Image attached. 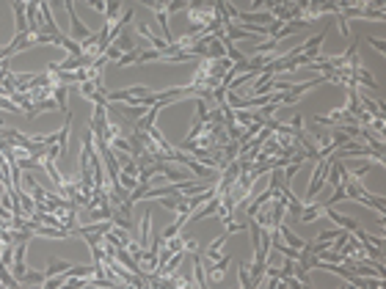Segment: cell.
I'll return each instance as SVG.
<instances>
[{
  "label": "cell",
  "instance_id": "cell-14",
  "mask_svg": "<svg viewBox=\"0 0 386 289\" xmlns=\"http://www.w3.org/2000/svg\"><path fill=\"white\" fill-rule=\"evenodd\" d=\"M337 234H339V226H337V229H328V231H323V234H320V237H317V240L328 242V240H334V237H337Z\"/></svg>",
  "mask_w": 386,
  "mask_h": 289
},
{
  "label": "cell",
  "instance_id": "cell-9",
  "mask_svg": "<svg viewBox=\"0 0 386 289\" xmlns=\"http://www.w3.org/2000/svg\"><path fill=\"white\" fill-rule=\"evenodd\" d=\"M0 110H11V113H22V110H19V105H17V102H11V99H8V96H3V94H0Z\"/></svg>",
  "mask_w": 386,
  "mask_h": 289
},
{
  "label": "cell",
  "instance_id": "cell-8",
  "mask_svg": "<svg viewBox=\"0 0 386 289\" xmlns=\"http://www.w3.org/2000/svg\"><path fill=\"white\" fill-rule=\"evenodd\" d=\"M0 287H19V281L11 276L8 265H3V262H0Z\"/></svg>",
  "mask_w": 386,
  "mask_h": 289
},
{
  "label": "cell",
  "instance_id": "cell-1",
  "mask_svg": "<svg viewBox=\"0 0 386 289\" xmlns=\"http://www.w3.org/2000/svg\"><path fill=\"white\" fill-rule=\"evenodd\" d=\"M328 163H331L328 157H320V160H317V168H315V174H312V182H309V188H306V201L317 198V193H320V190L326 188V171H328Z\"/></svg>",
  "mask_w": 386,
  "mask_h": 289
},
{
  "label": "cell",
  "instance_id": "cell-5",
  "mask_svg": "<svg viewBox=\"0 0 386 289\" xmlns=\"http://www.w3.org/2000/svg\"><path fill=\"white\" fill-rule=\"evenodd\" d=\"M113 47H119L122 53H130V50L135 47V44H132V36L127 33V30H122V33L116 36V39H113Z\"/></svg>",
  "mask_w": 386,
  "mask_h": 289
},
{
  "label": "cell",
  "instance_id": "cell-12",
  "mask_svg": "<svg viewBox=\"0 0 386 289\" xmlns=\"http://www.w3.org/2000/svg\"><path fill=\"white\" fill-rule=\"evenodd\" d=\"M367 41H370V44H373L375 50H378L381 55H384V50H386V47H384V39H375V36H367Z\"/></svg>",
  "mask_w": 386,
  "mask_h": 289
},
{
  "label": "cell",
  "instance_id": "cell-13",
  "mask_svg": "<svg viewBox=\"0 0 386 289\" xmlns=\"http://www.w3.org/2000/svg\"><path fill=\"white\" fill-rule=\"evenodd\" d=\"M86 3H89V6L94 8V11H100V14H102V11H105V3H108V0H86Z\"/></svg>",
  "mask_w": 386,
  "mask_h": 289
},
{
  "label": "cell",
  "instance_id": "cell-11",
  "mask_svg": "<svg viewBox=\"0 0 386 289\" xmlns=\"http://www.w3.org/2000/svg\"><path fill=\"white\" fill-rule=\"evenodd\" d=\"M370 168H373V163H359V165H356V171H353V177H356V179H362L364 174L370 171Z\"/></svg>",
  "mask_w": 386,
  "mask_h": 289
},
{
  "label": "cell",
  "instance_id": "cell-10",
  "mask_svg": "<svg viewBox=\"0 0 386 289\" xmlns=\"http://www.w3.org/2000/svg\"><path fill=\"white\" fill-rule=\"evenodd\" d=\"M238 278H240V284H243V287H254V284H251V273H249V265H240V273H238Z\"/></svg>",
  "mask_w": 386,
  "mask_h": 289
},
{
  "label": "cell",
  "instance_id": "cell-2",
  "mask_svg": "<svg viewBox=\"0 0 386 289\" xmlns=\"http://www.w3.org/2000/svg\"><path fill=\"white\" fill-rule=\"evenodd\" d=\"M326 212H328V220H334V223L339 226V229H348V231H356L359 229V223L353 218H348V215H339V212H334L331 206H326Z\"/></svg>",
  "mask_w": 386,
  "mask_h": 289
},
{
  "label": "cell",
  "instance_id": "cell-7",
  "mask_svg": "<svg viewBox=\"0 0 386 289\" xmlns=\"http://www.w3.org/2000/svg\"><path fill=\"white\" fill-rule=\"evenodd\" d=\"M69 270H72V265H69V262L53 259V262H50V267H47V276H66Z\"/></svg>",
  "mask_w": 386,
  "mask_h": 289
},
{
  "label": "cell",
  "instance_id": "cell-6",
  "mask_svg": "<svg viewBox=\"0 0 386 289\" xmlns=\"http://www.w3.org/2000/svg\"><path fill=\"white\" fill-rule=\"evenodd\" d=\"M119 11H122V3L119 0H108L105 3V22H116V19H119Z\"/></svg>",
  "mask_w": 386,
  "mask_h": 289
},
{
  "label": "cell",
  "instance_id": "cell-4",
  "mask_svg": "<svg viewBox=\"0 0 386 289\" xmlns=\"http://www.w3.org/2000/svg\"><path fill=\"white\" fill-rule=\"evenodd\" d=\"M44 278H47V273L25 270V273H22V278H19V284H22V287H36V284H44Z\"/></svg>",
  "mask_w": 386,
  "mask_h": 289
},
{
  "label": "cell",
  "instance_id": "cell-15",
  "mask_svg": "<svg viewBox=\"0 0 386 289\" xmlns=\"http://www.w3.org/2000/svg\"><path fill=\"white\" fill-rule=\"evenodd\" d=\"M179 231H182V229H179V226H177V223H171V226H168V229H166V231H163V237H166V240H168V237H177V234H179Z\"/></svg>",
  "mask_w": 386,
  "mask_h": 289
},
{
  "label": "cell",
  "instance_id": "cell-3",
  "mask_svg": "<svg viewBox=\"0 0 386 289\" xmlns=\"http://www.w3.org/2000/svg\"><path fill=\"white\" fill-rule=\"evenodd\" d=\"M66 96H69V86L58 83V86L53 89V99H55V105H58V110H61V113L69 110V105H66Z\"/></svg>",
  "mask_w": 386,
  "mask_h": 289
}]
</instances>
